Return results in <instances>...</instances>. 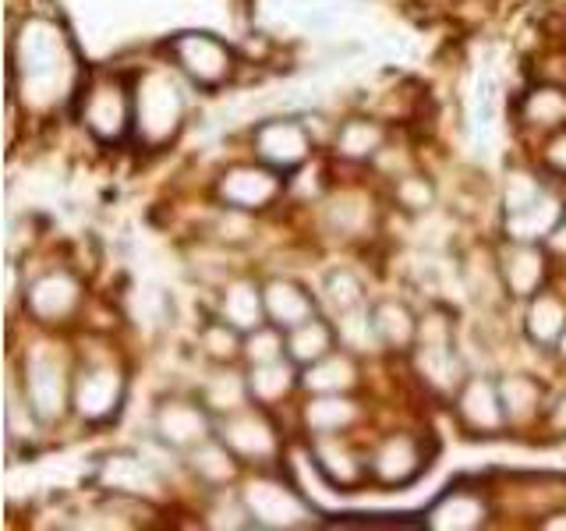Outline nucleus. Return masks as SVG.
I'll list each match as a JSON object with an SVG mask.
<instances>
[{"instance_id": "obj_1", "label": "nucleus", "mask_w": 566, "mask_h": 531, "mask_svg": "<svg viewBox=\"0 0 566 531\" xmlns=\"http://www.w3.org/2000/svg\"><path fill=\"white\" fill-rule=\"evenodd\" d=\"M64 67H71V53L64 32L53 22H29L14 43V71L22 75L25 96L35 106H50L64 88Z\"/></svg>"}, {"instance_id": "obj_2", "label": "nucleus", "mask_w": 566, "mask_h": 531, "mask_svg": "<svg viewBox=\"0 0 566 531\" xmlns=\"http://www.w3.org/2000/svg\"><path fill=\"white\" fill-rule=\"evenodd\" d=\"M188 96L167 67H146L135 79V138L146 149H164L185 128Z\"/></svg>"}, {"instance_id": "obj_3", "label": "nucleus", "mask_w": 566, "mask_h": 531, "mask_svg": "<svg viewBox=\"0 0 566 531\" xmlns=\"http://www.w3.org/2000/svg\"><path fill=\"white\" fill-rule=\"evenodd\" d=\"M78 121L103 146H117L135 132V85L120 75H93L78 93Z\"/></svg>"}, {"instance_id": "obj_4", "label": "nucleus", "mask_w": 566, "mask_h": 531, "mask_svg": "<svg viewBox=\"0 0 566 531\" xmlns=\"http://www.w3.org/2000/svg\"><path fill=\"white\" fill-rule=\"evenodd\" d=\"M71 383L75 372L64 362L61 351L50 344H40L25 358V400L40 421H61L71 412Z\"/></svg>"}, {"instance_id": "obj_5", "label": "nucleus", "mask_w": 566, "mask_h": 531, "mask_svg": "<svg viewBox=\"0 0 566 531\" xmlns=\"http://www.w3.org/2000/svg\"><path fill=\"white\" fill-rule=\"evenodd\" d=\"M124 394H128V379L111 358H93L75 368V383H71V412L88 425H103L117 418Z\"/></svg>"}, {"instance_id": "obj_6", "label": "nucleus", "mask_w": 566, "mask_h": 531, "mask_svg": "<svg viewBox=\"0 0 566 531\" xmlns=\"http://www.w3.org/2000/svg\"><path fill=\"white\" fill-rule=\"evenodd\" d=\"M241 500L252 528H308L315 518L308 496L291 482H280V478H252L241 489Z\"/></svg>"}, {"instance_id": "obj_7", "label": "nucleus", "mask_w": 566, "mask_h": 531, "mask_svg": "<svg viewBox=\"0 0 566 531\" xmlns=\"http://www.w3.org/2000/svg\"><path fill=\"white\" fill-rule=\"evenodd\" d=\"M170 58L177 71L199 88H220L230 82L238 67L234 50L212 32H177L170 40Z\"/></svg>"}, {"instance_id": "obj_8", "label": "nucleus", "mask_w": 566, "mask_h": 531, "mask_svg": "<svg viewBox=\"0 0 566 531\" xmlns=\"http://www.w3.org/2000/svg\"><path fill=\"white\" fill-rule=\"evenodd\" d=\"M217 436L244 460V465H276L283 457L280 433L262 404H248L241 412L217 418Z\"/></svg>"}, {"instance_id": "obj_9", "label": "nucleus", "mask_w": 566, "mask_h": 531, "mask_svg": "<svg viewBox=\"0 0 566 531\" xmlns=\"http://www.w3.org/2000/svg\"><path fill=\"white\" fill-rule=\"evenodd\" d=\"M312 149H315L312 128L297 117H270L252 132L255 159H262L265 167H273L280 174H294L305 167Z\"/></svg>"}, {"instance_id": "obj_10", "label": "nucleus", "mask_w": 566, "mask_h": 531, "mask_svg": "<svg viewBox=\"0 0 566 531\" xmlns=\"http://www.w3.org/2000/svg\"><path fill=\"white\" fill-rule=\"evenodd\" d=\"M424 468H429V450H424V442L411 433H389L368 454L371 482L386 489L411 486Z\"/></svg>"}, {"instance_id": "obj_11", "label": "nucleus", "mask_w": 566, "mask_h": 531, "mask_svg": "<svg viewBox=\"0 0 566 531\" xmlns=\"http://www.w3.org/2000/svg\"><path fill=\"white\" fill-rule=\"evenodd\" d=\"M156 439L170 450H191L199 447L202 439L217 436V415L209 412L202 400H188V397H170L156 407Z\"/></svg>"}, {"instance_id": "obj_12", "label": "nucleus", "mask_w": 566, "mask_h": 531, "mask_svg": "<svg viewBox=\"0 0 566 531\" xmlns=\"http://www.w3.org/2000/svg\"><path fill=\"white\" fill-rule=\"evenodd\" d=\"M283 191V177L280 170L265 167L262 159L259 164H234L220 174L217 181V199L223 206H234L244 212H259L265 206H273Z\"/></svg>"}, {"instance_id": "obj_13", "label": "nucleus", "mask_w": 566, "mask_h": 531, "mask_svg": "<svg viewBox=\"0 0 566 531\" xmlns=\"http://www.w3.org/2000/svg\"><path fill=\"white\" fill-rule=\"evenodd\" d=\"M82 309V283L67 270H50L35 277L25 291V312L43 326H61Z\"/></svg>"}, {"instance_id": "obj_14", "label": "nucleus", "mask_w": 566, "mask_h": 531, "mask_svg": "<svg viewBox=\"0 0 566 531\" xmlns=\"http://www.w3.org/2000/svg\"><path fill=\"white\" fill-rule=\"evenodd\" d=\"M457 418L471 436H500L510 425L500 383L489 376H468L457 389Z\"/></svg>"}, {"instance_id": "obj_15", "label": "nucleus", "mask_w": 566, "mask_h": 531, "mask_svg": "<svg viewBox=\"0 0 566 531\" xmlns=\"http://www.w3.org/2000/svg\"><path fill=\"white\" fill-rule=\"evenodd\" d=\"M500 266V280L503 291L517 301L535 298L545 291V277H548V248L535 241H506V248L495 256Z\"/></svg>"}, {"instance_id": "obj_16", "label": "nucleus", "mask_w": 566, "mask_h": 531, "mask_svg": "<svg viewBox=\"0 0 566 531\" xmlns=\"http://www.w3.org/2000/svg\"><path fill=\"white\" fill-rule=\"evenodd\" d=\"M312 454L318 460V468L333 482L336 492H358L368 482V454H361L354 442L340 436H315Z\"/></svg>"}, {"instance_id": "obj_17", "label": "nucleus", "mask_w": 566, "mask_h": 531, "mask_svg": "<svg viewBox=\"0 0 566 531\" xmlns=\"http://www.w3.org/2000/svg\"><path fill=\"white\" fill-rule=\"evenodd\" d=\"M96 482L106 492L117 496H146V500H156L159 489H164V478H159L156 465L146 454H111L99 460Z\"/></svg>"}, {"instance_id": "obj_18", "label": "nucleus", "mask_w": 566, "mask_h": 531, "mask_svg": "<svg viewBox=\"0 0 566 531\" xmlns=\"http://www.w3.org/2000/svg\"><path fill=\"white\" fill-rule=\"evenodd\" d=\"M489 521V503L478 489L450 486L424 513V524L436 531H471Z\"/></svg>"}, {"instance_id": "obj_19", "label": "nucleus", "mask_w": 566, "mask_h": 531, "mask_svg": "<svg viewBox=\"0 0 566 531\" xmlns=\"http://www.w3.org/2000/svg\"><path fill=\"white\" fill-rule=\"evenodd\" d=\"M566 220V206L563 199L545 188L542 195L531 206L517 209V212H506L503 220V230H506V241H535V244H545L548 235Z\"/></svg>"}, {"instance_id": "obj_20", "label": "nucleus", "mask_w": 566, "mask_h": 531, "mask_svg": "<svg viewBox=\"0 0 566 531\" xmlns=\"http://www.w3.org/2000/svg\"><path fill=\"white\" fill-rule=\"evenodd\" d=\"M262 298H265V319L280 330H294L301 323H308L312 315H318L315 298L301 288L297 280L287 277H273L262 283Z\"/></svg>"}, {"instance_id": "obj_21", "label": "nucleus", "mask_w": 566, "mask_h": 531, "mask_svg": "<svg viewBox=\"0 0 566 531\" xmlns=\"http://www.w3.org/2000/svg\"><path fill=\"white\" fill-rule=\"evenodd\" d=\"M361 418V407L350 400V394H312V400L301 407V425L315 436H340L354 429Z\"/></svg>"}, {"instance_id": "obj_22", "label": "nucleus", "mask_w": 566, "mask_h": 531, "mask_svg": "<svg viewBox=\"0 0 566 531\" xmlns=\"http://www.w3.org/2000/svg\"><path fill=\"white\" fill-rule=\"evenodd\" d=\"M411 358H415V368L424 379V386H432L436 394H457L468 379L464 362H460V354H457V344H415Z\"/></svg>"}, {"instance_id": "obj_23", "label": "nucleus", "mask_w": 566, "mask_h": 531, "mask_svg": "<svg viewBox=\"0 0 566 531\" xmlns=\"http://www.w3.org/2000/svg\"><path fill=\"white\" fill-rule=\"evenodd\" d=\"M517 117L527 132H563L566 128V85L538 82L517 103Z\"/></svg>"}, {"instance_id": "obj_24", "label": "nucleus", "mask_w": 566, "mask_h": 531, "mask_svg": "<svg viewBox=\"0 0 566 531\" xmlns=\"http://www.w3.org/2000/svg\"><path fill=\"white\" fill-rule=\"evenodd\" d=\"M217 315L227 319L230 326H238L241 333H252L255 326L270 323L265 319V298L262 288L252 280H227L217 294Z\"/></svg>"}, {"instance_id": "obj_25", "label": "nucleus", "mask_w": 566, "mask_h": 531, "mask_svg": "<svg viewBox=\"0 0 566 531\" xmlns=\"http://www.w3.org/2000/svg\"><path fill=\"white\" fill-rule=\"evenodd\" d=\"M386 149V128L371 117H347L333 132V153L347 164H368Z\"/></svg>"}, {"instance_id": "obj_26", "label": "nucleus", "mask_w": 566, "mask_h": 531, "mask_svg": "<svg viewBox=\"0 0 566 531\" xmlns=\"http://www.w3.org/2000/svg\"><path fill=\"white\" fill-rule=\"evenodd\" d=\"M244 460L227 447L220 436H209L202 439L199 447L188 450V471L199 478L202 486H212V489H223L238 478Z\"/></svg>"}, {"instance_id": "obj_27", "label": "nucleus", "mask_w": 566, "mask_h": 531, "mask_svg": "<svg viewBox=\"0 0 566 531\" xmlns=\"http://www.w3.org/2000/svg\"><path fill=\"white\" fill-rule=\"evenodd\" d=\"M301 386V365L291 358H276L265 365H248V389H252V404L276 407L287 400Z\"/></svg>"}, {"instance_id": "obj_28", "label": "nucleus", "mask_w": 566, "mask_h": 531, "mask_svg": "<svg viewBox=\"0 0 566 531\" xmlns=\"http://www.w3.org/2000/svg\"><path fill=\"white\" fill-rule=\"evenodd\" d=\"M301 386L308 394H350L358 386V362H354V354L347 347L329 351L326 358L301 368Z\"/></svg>"}, {"instance_id": "obj_29", "label": "nucleus", "mask_w": 566, "mask_h": 531, "mask_svg": "<svg viewBox=\"0 0 566 531\" xmlns=\"http://www.w3.org/2000/svg\"><path fill=\"white\" fill-rule=\"evenodd\" d=\"M371 315H376V330H379V341L386 351H397V354H411L418 344V319L411 312V305L400 298H382L379 305H371Z\"/></svg>"}, {"instance_id": "obj_30", "label": "nucleus", "mask_w": 566, "mask_h": 531, "mask_svg": "<svg viewBox=\"0 0 566 531\" xmlns=\"http://www.w3.org/2000/svg\"><path fill=\"white\" fill-rule=\"evenodd\" d=\"M566 330V301L559 294L538 291L535 298H527L524 309V333L535 347H556L559 336Z\"/></svg>"}, {"instance_id": "obj_31", "label": "nucleus", "mask_w": 566, "mask_h": 531, "mask_svg": "<svg viewBox=\"0 0 566 531\" xmlns=\"http://www.w3.org/2000/svg\"><path fill=\"white\" fill-rule=\"evenodd\" d=\"M202 404L212 415L223 418L230 412H241V407L252 404V389H248V372H238L230 365H217V372L202 383Z\"/></svg>"}, {"instance_id": "obj_32", "label": "nucleus", "mask_w": 566, "mask_h": 531, "mask_svg": "<svg viewBox=\"0 0 566 531\" xmlns=\"http://www.w3.org/2000/svg\"><path fill=\"white\" fill-rule=\"evenodd\" d=\"M329 351H336V330H333V323H326L323 315H312L308 323L287 330V358L297 362L301 368H308L312 362L326 358Z\"/></svg>"}, {"instance_id": "obj_33", "label": "nucleus", "mask_w": 566, "mask_h": 531, "mask_svg": "<svg viewBox=\"0 0 566 531\" xmlns=\"http://www.w3.org/2000/svg\"><path fill=\"white\" fill-rule=\"evenodd\" d=\"M500 394H503V407L510 425H531L542 415L545 404V389L535 376H524V372H513V376L500 379Z\"/></svg>"}, {"instance_id": "obj_34", "label": "nucleus", "mask_w": 566, "mask_h": 531, "mask_svg": "<svg viewBox=\"0 0 566 531\" xmlns=\"http://www.w3.org/2000/svg\"><path fill=\"white\" fill-rule=\"evenodd\" d=\"M333 330H336V344L347 347L350 354H371L382 351L379 330H376V315L368 305H354L347 312L333 315Z\"/></svg>"}, {"instance_id": "obj_35", "label": "nucleus", "mask_w": 566, "mask_h": 531, "mask_svg": "<svg viewBox=\"0 0 566 531\" xmlns=\"http://www.w3.org/2000/svg\"><path fill=\"white\" fill-rule=\"evenodd\" d=\"M202 351H206V358L212 365H234L241 358V351H244V333L238 326H230L227 319H209V323L202 326Z\"/></svg>"}, {"instance_id": "obj_36", "label": "nucleus", "mask_w": 566, "mask_h": 531, "mask_svg": "<svg viewBox=\"0 0 566 531\" xmlns=\"http://www.w3.org/2000/svg\"><path fill=\"white\" fill-rule=\"evenodd\" d=\"M241 358L248 365H265L276 358H287V330H280L273 323H262L252 333H244V351Z\"/></svg>"}, {"instance_id": "obj_37", "label": "nucleus", "mask_w": 566, "mask_h": 531, "mask_svg": "<svg viewBox=\"0 0 566 531\" xmlns=\"http://www.w3.org/2000/svg\"><path fill=\"white\" fill-rule=\"evenodd\" d=\"M323 301L333 309V315L347 312L354 305H365V283L350 270H333L323 280Z\"/></svg>"}, {"instance_id": "obj_38", "label": "nucleus", "mask_w": 566, "mask_h": 531, "mask_svg": "<svg viewBox=\"0 0 566 531\" xmlns=\"http://www.w3.org/2000/svg\"><path fill=\"white\" fill-rule=\"evenodd\" d=\"M542 191H545V185L531 170H521V167L510 170L506 181H503V217L506 212H517V209L531 206Z\"/></svg>"}, {"instance_id": "obj_39", "label": "nucleus", "mask_w": 566, "mask_h": 531, "mask_svg": "<svg viewBox=\"0 0 566 531\" xmlns=\"http://www.w3.org/2000/svg\"><path fill=\"white\" fill-rule=\"evenodd\" d=\"M394 199H397L403 209L421 212V209H429V206H432L436 188H432L429 177H421V174H400V177H397V185H394Z\"/></svg>"}, {"instance_id": "obj_40", "label": "nucleus", "mask_w": 566, "mask_h": 531, "mask_svg": "<svg viewBox=\"0 0 566 531\" xmlns=\"http://www.w3.org/2000/svg\"><path fill=\"white\" fill-rule=\"evenodd\" d=\"M329 528H386V531H400V528H429V524H424V513L418 521H411L407 513H344V518L329 521Z\"/></svg>"}, {"instance_id": "obj_41", "label": "nucleus", "mask_w": 566, "mask_h": 531, "mask_svg": "<svg viewBox=\"0 0 566 531\" xmlns=\"http://www.w3.org/2000/svg\"><path fill=\"white\" fill-rule=\"evenodd\" d=\"M545 167L566 177V128L548 138V146H545Z\"/></svg>"}, {"instance_id": "obj_42", "label": "nucleus", "mask_w": 566, "mask_h": 531, "mask_svg": "<svg viewBox=\"0 0 566 531\" xmlns=\"http://www.w3.org/2000/svg\"><path fill=\"white\" fill-rule=\"evenodd\" d=\"M548 425H553V433L566 436V389L548 404Z\"/></svg>"}, {"instance_id": "obj_43", "label": "nucleus", "mask_w": 566, "mask_h": 531, "mask_svg": "<svg viewBox=\"0 0 566 531\" xmlns=\"http://www.w3.org/2000/svg\"><path fill=\"white\" fill-rule=\"evenodd\" d=\"M542 528H545V531H563V528H566V510L553 513V518H545Z\"/></svg>"}, {"instance_id": "obj_44", "label": "nucleus", "mask_w": 566, "mask_h": 531, "mask_svg": "<svg viewBox=\"0 0 566 531\" xmlns=\"http://www.w3.org/2000/svg\"><path fill=\"white\" fill-rule=\"evenodd\" d=\"M553 351H556V354H559V362H563V365H566V330H563V336H559V344H556V347H553Z\"/></svg>"}]
</instances>
